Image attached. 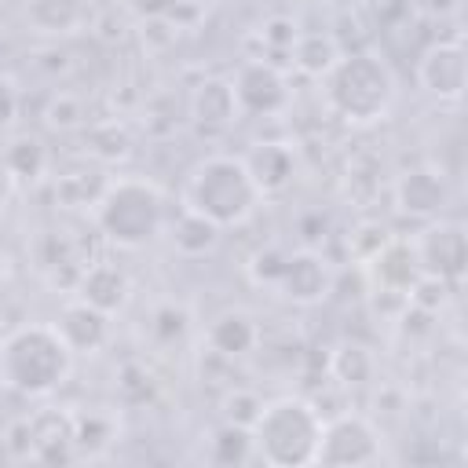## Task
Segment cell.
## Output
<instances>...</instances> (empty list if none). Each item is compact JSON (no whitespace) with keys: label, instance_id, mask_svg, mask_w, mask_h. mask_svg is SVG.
Segmentation results:
<instances>
[{"label":"cell","instance_id":"23","mask_svg":"<svg viewBox=\"0 0 468 468\" xmlns=\"http://www.w3.org/2000/svg\"><path fill=\"white\" fill-rule=\"evenodd\" d=\"M4 165H7L11 176H37L44 168V146H40V139H33V135L11 139V146L4 150Z\"/></svg>","mask_w":468,"mask_h":468},{"label":"cell","instance_id":"25","mask_svg":"<svg viewBox=\"0 0 468 468\" xmlns=\"http://www.w3.org/2000/svg\"><path fill=\"white\" fill-rule=\"evenodd\" d=\"M296 22L292 18H271L267 22V29H263V37H267V44H274V48H292V40H296Z\"/></svg>","mask_w":468,"mask_h":468},{"label":"cell","instance_id":"7","mask_svg":"<svg viewBox=\"0 0 468 468\" xmlns=\"http://www.w3.org/2000/svg\"><path fill=\"white\" fill-rule=\"evenodd\" d=\"M413 256L424 278L457 285L468 267V234L457 219H431L413 241Z\"/></svg>","mask_w":468,"mask_h":468},{"label":"cell","instance_id":"19","mask_svg":"<svg viewBox=\"0 0 468 468\" xmlns=\"http://www.w3.org/2000/svg\"><path fill=\"white\" fill-rule=\"evenodd\" d=\"M245 165H249L260 194H274V190H282L292 179V165L296 161H292V150L289 146H282V143H260L245 157Z\"/></svg>","mask_w":468,"mask_h":468},{"label":"cell","instance_id":"17","mask_svg":"<svg viewBox=\"0 0 468 468\" xmlns=\"http://www.w3.org/2000/svg\"><path fill=\"white\" fill-rule=\"evenodd\" d=\"M205 340L223 358H245L260 344V325H256V318L249 311H238L234 307V311H223V314L212 318Z\"/></svg>","mask_w":468,"mask_h":468},{"label":"cell","instance_id":"18","mask_svg":"<svg viewBox=\"0 0 468 468\" xmlns=\"http://www.w3.org/2000/svg\"><path fill=\"white\" fill-rule=\"evenodd\" d=\"M26 22L37 33L66 37L84 26V0H26Z\"/></svg>","mask_w":468,"mask_h":468},{"label":"cell","instance_id":"16","mask_svg":"<svg viewBox=\"0 0 468 468\" xmlns=\"http://www.w3.org/2000/svg\"><path fill=\"white\" fill-rule=\"evenodd\" d=\"M369 271H373V278L380 282L384 292H406L410 296V289H417V282H420L413 245H406V241H384L369 256Z\"/></svg>","mask_w":468,"mask_h":468},{"label":"cell","instance_id":"10","mask_svg":"<svg viewBox=\"0 0 468 468\" xmlns=\"http://www.w3.org/2000/svg\"><path fill=\"white\" fill-rule=\"evenodd\" d=\"M274 285H278V292H282L285 300L307 307V303H318V300L329 296V289H333V271H329V263H325L318 252L296 249V252H285Z\"/></svg>","mask_w":468,"mask_h":468},{"label":"cell","instance_id":"21","mask_svg":"<svg viewBox=\"0 0 468 468\" xmlns=\"http://www.w3.org/2000/svg\"><path fill=\"white\" fill-rule=\"evenodd\" d=\"M289 51H292V62L307 77H322L340 58V44L329 33H296V40H292Z\"/></svg>","mask_w":468,"mask_h":468},{"label":"cell","instance_id":"2","mask_svg":"<svg viewBox=\"0 0 468 468\" xmlns=\"http://www.w3.org/2000/svg\"><path fill=\"white\" fill-rule=\"evenodd\" d=\"M260 197L263 194H260L245 157H234V154H212V157L197 161L183 186V208L205 216L219 230L241 227L260 208Z\"/></svg>","mask_w":468,"mask_h":468},{"label":"cell","instance_id":"14","mask_svg":"<svg viewBox=\"0 0 468 468\" xmlns=\"http://www.w3.org/2000/svg\"><path fill=\"white\" fill-rule=\"evenodd\" d=\"M128 296H132V282L117 263H91L77 282V300L99 307L102 314L124 311Z\"/></svg>","mask_w":468,"mask_h":468},{"label":"cell","instance_id":"11","mask_svg":"<svg viewBox=\"0 0 468 468\" xmlns=\"http://www.w3.org/2000/svg\"><path fill=\"white\" fill-rule=\"evenodd\" d=\"M395 205L413 219H439L442 208L450 205L446 176L439 168H428V165L402 172L395 183Z\"/></svg>","mask_w":468,"mask_h":468},{"label":"cell","instance_id":"13","mask_svg":"<svg viewBox=\"0 0 468 468\" xmlns=\"http://www.w3.org/2000/svg\"><path fill=\"white\" fill-rule=\"evenodd\" d=\"M58 333L62 340L73 347V355H95L106 340H110V314H102L99 307L73 300L58 311Z\"/></svg>","mask_w":468,"mask_h":468},{"label":"cell","instance_id":"4","mask_svg":"<svg viewBox=\"0 0 468 468\" xmlns=\"http://www.w3.org/2000/svg\"><path fill=\"white\" fill-rule=\"evenodd\" d=\"M249 435H252V453L263 464L274 468L314 464V450L322 439V413L314 410V402L300 395H278L256 410Z\"/></svg>","mask_w":468,"mask_h":468},{"label":"cell","instance_id":"15","mask_svg":"<svg viewBox=\"0 0 468 468\" xmlns=\"http://www.w3.org/2000/svg\"><path fill=\"white\" fill-rule=\"evenodd\" d=\"M190 117H194V124H201L205 132L230 128V124L241 117L230 80H223V77L201 80V84L190 91Z\"/></svg>","mask_w":468,"mask_h":468},{"label":"cell","instance_id":"26","mask_svg":"<svg viewBox=\"0 0 468 468\" xmlns=\"http://www.w3.org/2000/svg\"><path fill=\"white\" fill-rule=\"evenodd\" d=\"M15 110H18V91L11 80H0V132L15 121Z\"/></svg>","mask_w":468,"mask_h":468},{"label":"cell","instance_id":"9","mask_svg":"<svg viewBox=\"0 0 468 468\" xmlns=\"http://www.w3.org/2000/svg\"><path fill=\"white\" fill-rule=\"evenodd\" d=\"M230 88H234V99H238V110L249 113V117H274L289 106V84H285L282 69L263 62V58L241 62Z\"/></svg>","mask_w":468,"mask_h":468},{"label":"cell","instance_id":"27","mask_svg":"<svg viewBox=\"0 0 468 468\" xmlns=\"http://www.w3.org/2000/svg\"><path fill=\"white\" fill-rule=\"evenodd\" d=\"M0 278H4V260H0Z\"/></svg>","mask_w":468,"mask_h":468},{"label":"cell","instance_id":"3","mask_svg":"<svg viewBox=\"0 0 468 468\" xmlns=\"http://www.w3.org/2000/svg\"><path fill=\"white\" fill-rule=\"evenodd\" d=\"M322 91L329 110L347 124H377L395 106L391 66L369 51H340V58L322 73Z\"/></svg>","mask_w":468,"mask_h":468},{"label":"cell","instance_id":"6","mask_svg":"<svg viewBox=\"0 0 468 468\" xmlns=\"http://www.w3.org/2000/svg\"><path fill=\"white\" fill-rule=\"evenodd\" d=\"M384 461V435L377 424L362 413H340L333 420H322V439L314 450V464L333 468H362Z\"/></svg>","mask_w":468,"mask_h":468},{"label":"cell","instance_id":"8","mask_svg":"<svg viewBox=\"0 0 468 468\" xmlns=\"http://www.w3.org/2000/svg\"><path fill=\"white\" fill-rule=\"evenodd\" d=\"M468 80V51L461 40H435L420 51L417 58V84L439 99V102H457L464 95Z\"/></svg>","mask_w":468,"mask_h":468},{"label":"cell","instance_id":"20","mask_svg":"<svg viewBox=\"0 0 468 468\" xmlns=\"http://www.w3.org/2000/svg\"><path fill=\"white\" fill-rule=\"evenodd\" d=\"M168 234H172L176 252H183V256H205V252H212L216 241H219V227L208 223L205 216L190 212V208L179 212V219L168 227Z\"/></svg>","mask_w":468,"mask_h":468},{"label":"cell","instance_id":"22","mask_svg":"<svg viewBox=\"0 0 468 468\" xmlns=\"http://www.w3.org/2000/svg\"><path fill=\"white\" fill-rule=\"evenodd\" d=\"M208 450H212V461H216V464H245V461L256 457V453H252L249 424H234V420H227V424H219V428L212 431Z\"/></svg>","mask_w":468,"mask_h":468},{"label":"cell","instance_id":"12","mask_svg":"<svg viewBox=\"0 0 468 468\" xmlns=\"http://www.w3.org/2000/svg\"><path fill=\"white\" fill-rule=\"evenodd\" d=\"M26 424H29V453L37 461L58 464L77 453V417L73 413L48 406V410L33 413Z\"/></svg>","mask_w":468,"mask_h":468},{"label":"cell","instance_id":"24","mask_svg":"<svg viewBox=\"0 0 468 468\" xmlns=\"http://www.w3.org/2000/svg\"><path fill=\"white\" fill-rule=\"evenodd\" d=\"M369 369H373V362H369L366 347H358V344H344V347L333 355V373H336L344 384H362V380H369Z\"/></svg>","mask_w":468,"mask_h":468},{"label":"cell","instance_id":"5","mask_svg":"<svg viewBox=\"0 0 468 468\" xmlns=\"http://www.w3.org/2000/svg\"><path fill=\"white\" fill-rule=\"evenodd\" d=\"M95 223L117 249H143L168 227L165 194L150 179H113L95 197Z\"/></svg>","mask_w":468,"mask_h":468},{"label":"cell","instance_id":"1","mask_svg":"<svg viewBox=\"0 0 468 468\" xmlns=\"http://www.w3.org/2000/svg\"><path fill=\"white\" fill-rule=\"evenodd\" d=\"M69 373H73V347L62 340L58 325L29 322L0 340V384L18 395L29 399L51 395L55 388L66 384Z\"/></svg>","mask_w":468,"mask_h":468}]
</instances>
